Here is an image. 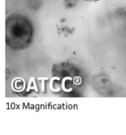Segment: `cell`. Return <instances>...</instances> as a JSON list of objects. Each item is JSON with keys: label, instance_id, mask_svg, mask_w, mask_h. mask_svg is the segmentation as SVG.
<instances>
[{"label": "cell", "instance_id": "cell-1", "mask_svg": "<svg viewBox=\"0 0 126 135\" xmlns=\"http://www.w3.org/2000/svg\"><path fill=\"white\" fill-rule=\"evenodd\" d=\"M33 26L24 16L13 14L6 22V43L14 49H22L30 45L33 37Z\"/></svg>", "mask_w": 126, "mask_h": 135}, {"label": "cell", "instance_id": "cell-2", "mask_svg": "<svg viewBox=\"0 0 126 135\" xmlns=\"http://www.w3.org/2000/svg\"><path fill=\"white\" fill-rule=\"evenodd\" d=\"M90 1H94V2H97V1H99V0H90Z\"/></svg>", "mask_w": 126, "mask_h": 135}, {"label": "cell", "instance_id": "cell-3", "mask_svg": "<svg viewBox=\"0 0 126 135\" xmlns=\"http://www.w3.org/2000/svg\"><path fill=\"white\" fill-rule=\"evenodd\" d=\"M89 1H90V0H89Z\"/></svg>", "mask_w": 126, "mask_h": 135}]
</instances>
